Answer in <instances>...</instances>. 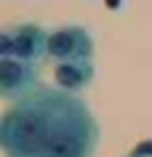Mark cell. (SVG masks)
Returning <instances> with one entry per match:
<instances>
[{
    "instance_id": "6da1fadb",
    "label": "cell",
    "mask_w": 152,
    "mask_h": 157,
    "mask_svg": "<svg viewBox=\"0 0 152 157\" xmlns=\"http://www.w3.org/2000/svg\"><path fill=\"white\" fill-rule=\"evenodd\" d=\"M99 123L77 93L40 85L0 120L6 157H93Z\"/></svg>"
},
{
    "instance_id": "7a4b0ae2",
    "label": "cell",
    "mask_w": 152,
    "mask_h": 157,
    "mask_svg": "<svg viewBox=\"0 0 152 157\" xmlns=\"http://www.w3.org/2000/svg\"><path fill=\"white\" fill-rule=\"evenodd\" d=\"M0 56H14L21 61L48 59V29L37 24H11L0 32Z\"/></svg>"
},
{
    "instance_id": "3957f363",
    "label": "cell",
    "mask_w": 152,
    "mask_h": 157,
    "mask_svg": "<svg viewBox=\"0 0 152 157\" xmlns=\"http://www.w3.org/2000/svg\"><path fill=\"white\" fill-rule=\"evenodd\" d=\"M40 69L35 61H21L14 56H0V96L6 101H19L40 88Z\"/></svg>"
},
{
    "instance_id": "277c9868",
    "label": "cell",
    "mask_w": 152,
    "mask_h": 157,
    "mask_svg": "<svg viewBox=\"0 0 152 157\" xmlns=\"http://www.w3.org/2000/svg\"><path fill=\"white\" fill-rule=\"evenodd\" d=\"M48 59L56 61H83L93 59V37L88 29L75 24L48 29Z\"/></svg>"
},
{
    "instance_id": "5b68a950",
    "label": "cell",
    "mask_w": 152,
    "mask_h": 157,
    "mask_svg": "<svg viewBox=\"0 0 152 157\" xmlns=\"http://www.w3.org/2000/svg\"><path fill=\"white\" fill-rule=\"evenodd\" d=\"M53 80H56V88H64L69 93H80L93 80V61L91 59H83V61H61L53 69Z\"/></svg>"
},
{
    "instance_id": "8992f818",
    "label": "cell",
    "mask_w": 152,
    "mask_h": 157,
    "mask_svg": "<svg viewBox=\"0 0 152 157\" xmlns=\"http://www.w3.org/2000/svg\"><path fill=\"white\" fill-rule=\"evenodd\" d=\"M131 155H139V157H152V141H142L139 147L131 152Z\"/></svg>"
},
{
    "instance_id": "52a82bcc",
    "label": "cell",
    "mask_w": 152,
    "mask_h": 157,
    "mask_svg": "<svg viewBox=\"0 0 152 157\" xmlns=\"http://www.w3.org/2000/svg\"><path fill=\"white\" fill-rule=\"evenodd\" d=\"M128 157H139V155H128Z\"/></svg>"
}]
</instances>
